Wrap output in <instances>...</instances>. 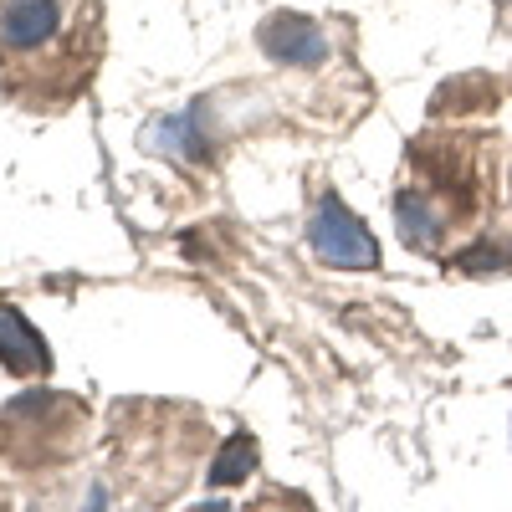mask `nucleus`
<instances>
[{
	"instance_id": "4",
	"label": "nucleus",
	"mask_w": 512,
	"mask_h": 512,
	"mask_svg": "<svg viewBox=\"0 0 512 512\" xmlns=\"http://www.w3.org/2000/svg\"><path fill=\"white\" fill-rule=\"evenodd\" d=\"M0 364H6L11 374H47L52 369V354H47V338H41L21 308L0 303Z\"/></svg>"
},
{
	"instance_id": "1",
	"label": "nucleus",
	"mask_w": 512,
	"mask_h": 512,
	"mask_svg": "<svg viewBox=\"0 0 512 512\" xmlns=\"http://www.w3.org/2000/svg\"><path fill=\"white\" fill-rule=\"evenodd\" d=\"M88 425V410L77 400H62L52 390H31L21 400L6 405L0 415V451H6L16 466H36V441H41V466H52L72 451V441H52V431H82Z\"/></svg>"
},
{
	"instance_id": "5",
	"label": "nucleus",
	"mask_w": 512,
	"mask_h": 512,
	"mask_svg": "<svg viewBox=\"0 0 512 512\" xmlns=\"http://www.w3.org/2000/svg\"><path fill=\"white\" fill-rule=\"evenodd\" d=\"M251 466H256V441L251 436H231L226 451L216 456V466H210V477H216V482H241Z\"/></svg>"
},
{
	"instance_id": "3",
	"label": "nucleus",
	"mask_w": 512,
	"mask_h": 512,
	"mask_svg": "<svg viewBox=\"0 0 512 512\" xmlns=\"http://www.w3.org/2000/svg\"><path fill=\"white\" fill-rule=\"evenodd\" d=\"M262 52L287 67H318L328 62V36L308 16H272L262 26Z\"/></svg>"
},
{
	"instance_id": "6",
	"label": "nucleus",
	"mask_w": 512,
	"mask_h": 512,
	"mask_svg": "<svg viewBox=\"0 0 512 512\" xmlns=\"http://www.w3.org/2000/svg\"><path fill=\"white\" fill-rule=\"evenodd\" d=\"M507 6H512V0H507Z\"/></svg>"
},
{
	"instance_id": "2",
	"label": "nucleus",
	"mask_w": 512,
	"mask_h": 512,
	"mask_svg": "<svg viewBox=\"0 0 512 512\" xmlns=\"http://www.w3.org/2000/svg\"><path fill=\"white\" fill-rule=\"evenodd\" d=\"M308 241H313V256L323 267H338V272H369V267H379V246H374L369 226L338 195L318 200Z\"/></svg>"
}]
</instances>
